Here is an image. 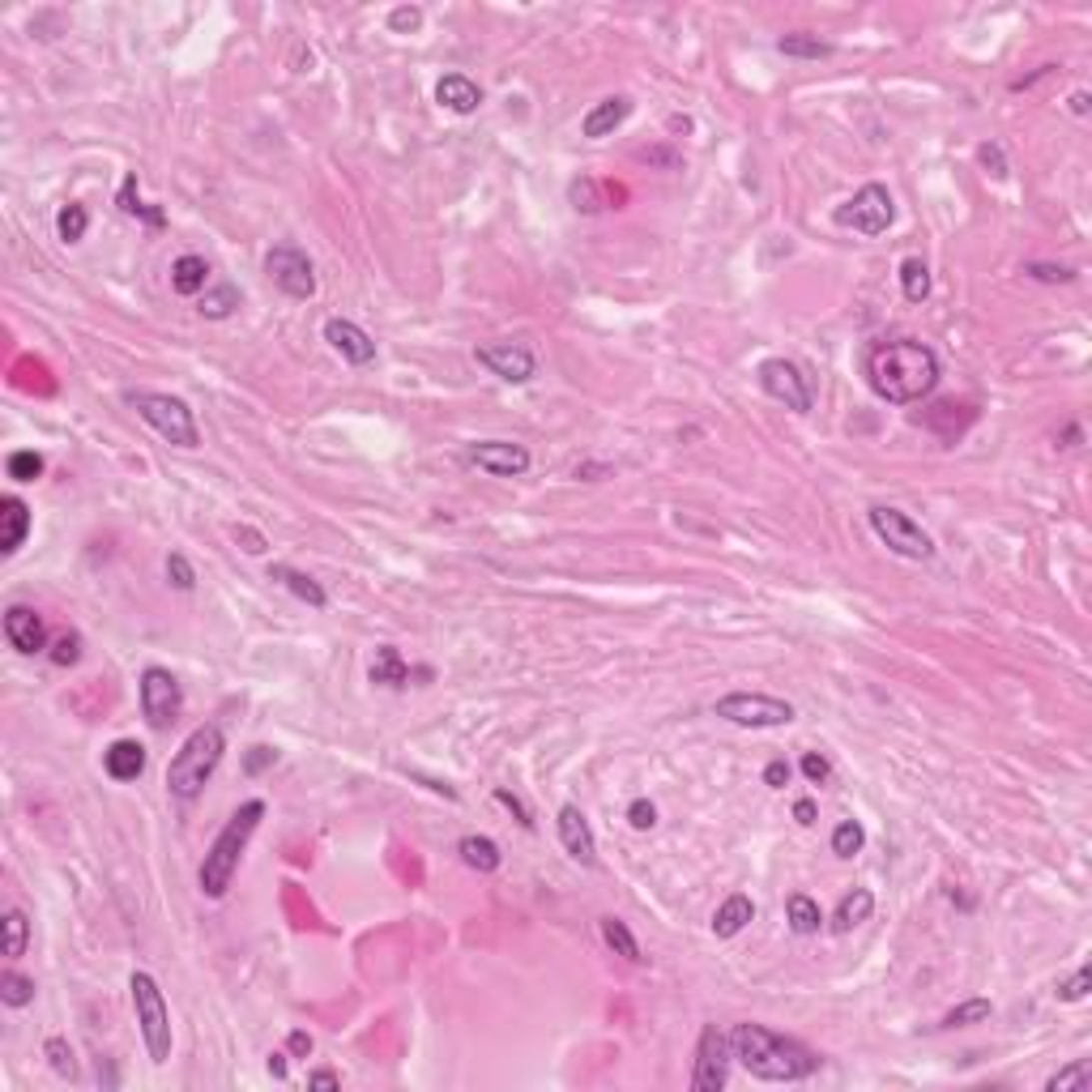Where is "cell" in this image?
I'll use <instances>...</instances> for the list:
<instances>
[{"label": "cell", "mask_w": 1092, "mask_h": 1092, "mask_svg": "<svg viewBox=\"0 0 1092 1092\" xmlns=\"http://www.w3.org/2000/svg\"><path fill=\"white\" fill-rule=\"evenodd\" d=\"M235 538H240V543H244L248 555H261V550H265V538H261L257 530H248V526H244V530H235Z\"/></svg>", "instance_id": "cell-55"}, {"label": "cell", "mask_w": 1092, "mask_h": 1092, "mask_svg": "<svg viewBox=\"0 0 1092 1092\" xmlns=\"http://www.w3.org/2000/svg\"><path fill=\"white\" fill-rule=\"evenodd\" d=\"M990 999H969V1003H960V1007H952L947 1011V1016L939 1020L943 1028H969V1024H981V1020H990Z\"/></svg>", "instance_id": "cell-40"}, {"label": "cell", "mask_w": 1092, "mask_h": 1092, "mask_svg": "<svg viewBox=\"0 0 1092 1092\" xmlns=\"http://www.w3.org/2000/svg\"><path fill=\"white\" fill-rule=\"evenodd\" d=\"M802 777L811 781V785H824V781L832 777V764H828V759L819 755V751H806V755H802Z\"/></svg>", "instance_id": "cell-51"}, {"label": "cell", "mask_w": 1092, "mask_h": 1092, "mask_svg": "<svg viewBox=\"0 0 1092 1092\" xmlns=\"http://www.w3.org/2000/svg\"><path fill=\"white\" fill-rule=\"evenodd\" d=\"M466 462L496 474V479H521L534 466V457L526 445H513V440H479V445L466 449Z\"/></svg>", "instance_id": "cell-15"}, {"label": "cell", "mask_w": 1092, "mask_h": 1092, "mask_svg": "<svg viewBox=\"0 0 1092 1092\" xmlns=\"http://www.w3.org/2000/svg\"><path fill=\"white\" fill-rule=\"evenodd\" d=\"M325 342L334 346L351 368H368V363H376V342H372L368 329L355 325V321H342V316L325 321Z\"/></svg>", "instance_id": "cell-16"}, {"label": "cell", "mask_w": 1092, "mask_h": 1092, "mask_svg": "<svg viewBox=\"0 0 1092 1092\" xmlns=\"http://www.w3.org/2000/svg\"><path fill=\"white\" fill-rule=\"evenodd\" d=\"M785 922L794 935H815L824 926V913H819V900H811L806 892H789L785 900Z\"/></svg>", "instance_id": "cell-29"}, {"label": "cell", "mask_w": 1092, "mask_h": 1092, "mask_svg": "<svg viewBox=\"0 0 1092 1092\" xmlns=\"http://www.w3.org/2000/svg\"><path fill=\"white\" fill-rule=\"evenodd\" d=\"M755 380H759V389H764L772 402H781L785 410H794V415H806V410L815 406L811 376H806L794 359H764L755 368Z\"/></svg>", "instance_id": "cell-10"}, {"label": "cell", "mask_w": 1092, "mask_h": 1092, "mask_svg": "<svg viewBox=\"0 0 1092 1092\" xmlns=\"http://www.w3.org/2000/svg\"><path fill=\"white\" fill-rule=\"evenodd\" d=\"M287 1050H291V1058H308V1054H312V1033L295 1028V1033L287 1037Z\"/></svg>", "instance_id": "cell-54"}, {"label": "cell", "mask_w": 1092, "mask_h": 1092, "mask_svg": "<svg viewBox=\"0 0 1092 1092\" xmlns=\"http://www.w3.org/2000/svg\"><path fill=\"white\" fill-rule=\"evenodd\" d=\"M180 708H184V687L176 674L163 666L141 670V713H146L154 730H167V725L180 717Z\"/></svg>", "instance_id": "cell-12"}, {"label": "cell", "mask_w": 1092, "mask_h": 1092, "mask_svg": "<svg viewBox=\"0 0 1092 1092\" xmlns=\"http://www.w3.org/2000/svg\"><path fill=\"white\" fill-rule=\"evenodd\" d=\"M567 197H572V210L576 214H597V210H606V201H602V188H597V180H572V188H567Z\"/></svg>", "instance_id": "cell-41"}, {"label": "cell", "mask_w": 1092, "mask_h": 1092, "mask_svg": "<svg viewBox=\"0 0 1092 1092\" xmlns=\"http://www.w3.org/2000/svg\"><path fill=\"white\" fill-rule=\"evenodd\" d=\"M866 845V828L858 824V819H841V824L832 828V853L836 858H858Z\"/></svg>", "instance_id": "cell-37"}, {"label": "cell", "mask_w": 1092, "mask_h": 1092, "mask_svg": "<svg viewBox=\"0 0 1092 1092\" xmlns=\"http://www.w3.org/2000/svg\"><path fill=\"white\" fill-rule=\"evenodd\" d=\"M713 713L730 725H742V730H777V725H789L798 717L789 700L764 691H730L713 704Z\"/></svg>", "instance_id": "cell-8"}, {"label": "cell", "mask_w": 1092, "mask_h": 1092, "mask_svg": "<svg viewBox=\"0 0 1092 1092\" xmlns=\"http://www.w3.org/2000/svg\"><path fill=\"white\" fill-rule=\"evenodd\" d=\"M269 580L287 584V589H291V593L299 597V602H308L312 610H325V606H329V593H325V584H321V580H312L308 572H299V567L274 563V567H269Z\"/></svg>", "instance_id": "cell-24"}, {"label": "cell", "mask_w": 1092, "mask_h": 1092, "mask_svg": "<svg viewBox=\"0 0 1092 1092\" xmlns=\"http://www.w3.org/2000/svg\"><path fill=\"white\" fill-rule=\"evenodd\" d=\"M457 853H462V862L470 866V870H479V875H491V870H500V862H504V853H500V845L491 841V836H462V845H457Z\"/></svg>", "instance_id": "cell-28"}, {"label": "cell", "mask_w": 1092, "mask_h": 1092, "mask_svg": "<svg viewBox=\"0 0 1092 1092\" xmlns=\"http://www.w3.org/2000/svg\"><path fill=\"white\" fill-rule=\"evenodd\" d=\"M5 470H9V479H13V483H35V479H43L47 462H43V457H39L35 449H18V453H9Z\"/></svg>", "instance_id": "cell-39"}, {"label": "cell", "mask_w": 1092, "mask_h": 1092, "mask_svg": "<svg viewBox=\"0 0 1092 1092\" xmlns=\"http://www.w3.org/2000/svg\"><path fill=\"white\" fill-rule=\"evenodd\" d=\"M627 116H631V99H627V94H610V99L593 103L589 112H584V120H580V133L589 137V141H597V137H610L614 129H623Z\"/></svg>", "instance_id": "cell-20"}, {"label": "cell", "mask_w": 1092, "mask_h": 1092, "mask_svg": "<svg viewBox=\"0 0 1092 1092\" xmlns=\"http://www.w3.org/2000/svg\"><path fill=\"white\" fill-rule=\"evenodd\" d=\"M627 824L636 828V832H653L657 828V806L648 802V798H636L627 806Z\"/></svg>", "instance_id": "cell-47"}, {"label": "cell", "mask_w": 1092, "mask_h": 1092, "mask_svg": "<svg viewBox=\"0 0 1092 1092\" xmlns=\"http://www.w3.org/2000/svg\"><path fill=\"white\" fill-rule=\"evenodd\" d=\"M977 163L986 167L994 180H1003V176H1007V158H1003V146H994V141H981V146H977Z\"/></svg>", "instance_id": "cell-48"}, {"label": "cell", "mask_w": 1092, "mask_h": 1092, "mask_svg": "<svg viewBox=\"0 0 1092 1092\" xmlns=\"http://www.w3.org/2000/svg\"><path fill=\"white\" fill-rule=\"evenodd\" d=\"M223 751H227L223 730H218L214 721L197 725V730L180 742V751L171 755V764H167V789H171V798H180V802L201 798V789L210 785L214 768L223 764Z\"/></svg>", "instance_id": "cell-4"}, {"label": "cell", "mask_w": 1092, "mask_h": 1092, "mask_svg": "<svg viewBox=\"0 0 1092 1092\" xmlns=\"http://www.w3.org/2000/svg\"><path fill=\"white\" fill-rule=\"evenodd\" d=\"M832 223L845 227V231H858V235H883L892 223H896V201L883 184H862L845 205L832 210Z\"/></svg>", "instance_id": "cell-9"}, {"label": "cell", "mask_w": 1092, "mask_h": 1092, "mask_svg": "<svg viewBox=\"0 0 1092 1092\" xmlns=\"http://www.w3.org/2000/svg\"><path fill=\"white\" fill-rule=\"evenodd\" d=\"M265 274L269 282L291 295V299H312L316 295V265L299 244H274L265 252Z\"/></svg>", "instance_id": "cell-11"}, {"label": "cell", "mask_w": 1092, "mask_h": 1092, "mask_svg": "<svg viewBox=\"0 0 1092 1092\" xmlns=\"http://www.w3.org/2000/svg\"><path fill=\"white\" fill-rule=\"evenodd\" d=\"M866 380L875 389L879 402L888 406H913L935 393L939 385V355L930 351L926 342L913 338H896V342H879L875 351L866 355Z\"/></svg>", "instance_id": "cell-1"}, {"label": "cell", "mask_w": 1092, "mask_h": 1092, "mask_svg": "<svg viewBox=\"0 0 1092 1092\" xmlns=\"http://www.w3.org/2000/svg\"><path fill=\"white\" fill-rule=\"evenodd\" d=\"M436 103L449 107L453 116H470V112H479L483 107V86L466 73H445L436 82Z\"/></svg>", "instance_id": "cell-19"}, {"label": "cell", "mask_w": 1092, "mask_h": 1092, "mask_svg": "<svg viewBox=\"0 0 1092 1092\" xmlns=\"http://www.w3.org/2000/svg\"><path fill=\"white\" fill-rule=\"evenodd\" d=\"M1024 274L1037 278V282H1075V269H1067V265H1041V261H1033V265H1024Z\"/></svg>", "instance_id": "cell-52"}, {"label": "cell", "mask_w": 1092, "mask_h": 1092, "mask_svg": "<svg viewBox=\"0 0 1092 1092\" xmlns=\"http://www.w3.org/2000/svg\"><path fill=\"white\" fill-rule=\"evenodd\" d=\"M870 913H875V892H870V888H853L849 896H841V905H836L832 930H836V935H849V930L862 926Z\"/></svg>", "instance_id": "cell-27"}, {"label": "cell", "mask_w": 1092, "mask_h": 1092, "mask_svg": "<svg viewBox=\"0 0 1092 1092\" xmlns=\"http://www.w3.org/2000/svg\"><path fill=\"white\" fill-rule=\"evenodd\" d=\"M491 798H496V802L504 806V811H513V815H517V824H521V828H534V815H530V806H526V802H521V798L513 794V789H504V785H500V789H496V794H491Z\"/></svg>", "instance_id": "cell-50"}, {"label": "cell", "mask_w": 1092, "mask_h": 1092, "mask_svg": "<svg viewBox=\"0 0 1092 1092\" xmlns=\"http://www.w3.org/2000/svg\"><path fill=\"white\" fill-rule=\"evenodd\" d=\"M1088 1088H1092V1063H1084V1058L1046 1080V1092H1088Z\"/></svg>", "instance_id": "cell-38"}, {"label": "cell", "mask_w": 1092, "mask_h": 1092, "mask_svg": "<svg viewBox=\"0 0 1092 1092\" xmlns=\"http://www.w3.org/2000/svg\"><path fill=\"white\" fill-rule=\"evenodd\" d=\"M308 1084H312V1088H338L342 1080H338L334 1071H312V1075H308Z\"/></svg>", "instance_id": "cell-57"}, {"label": "cell", "mask_w": 1092, "mask_h": 1092, "mask_svg": "<svg viewBox=\"0 0 1092 1092\" xmlns=\"http://www.w3.org/2000/svg\"><path fill=\"white\" fill-rule=\"evenodd\" d=\"M368 678H372L376 687H393V691H402V687H410V666H406V657H402L393 644H380V648H376V657H372V670H368Z\"/></svg>", "instance_id": "cell-26"}, {"label": "cell", "mask_w": 1092, "mask_h": 1092, "mask_svg": "<svg viewBox=\"0 0 1092 1092\" xmlns=\"http://www.w3.org/2000/svg\"><path fill=\"white\" fill-rule=\"evenodd\" d=\"M794 819H798L802 828L815 824V802H811V798H798V802H794Z\"/></svg>", "instance_id": "cell-56"}, {"label": "cell", "mask_w": 1092, "mask_h": 1092, "mask_svg": "<svg viewBox=\"0 0 1092 1092\" xmlns=\"http://www.w3.org/2000/svg\"><path fill=\"white\" fill-rule=\"evenodd\" d=\"M423 26V9L419 5H398L389 13V30L393 35H415V30Z\"/></svg>", "instance_id": "cell-46"}, {"label": "cell", "mask_w": 1092, "mask_h": 1092, "mask_svg": "<svg viewBox=\"0 0 1092 1092\" xmlns=\"http://www.w3.org/2000/svg\"><path fill=\"white\" fill-rule=\"evenodd\" d=\"M789 777H794V768H789L785 759H772V764L764 768V785H772V789H785Z\"/></svg>", "instance_id": "cell-53"}, {"label": "cell", "mask_w": 1092, "mask_h": 1092, "mask_svg": "<svg viewBox=\"0 0 1092 1092\" xmlns=\"http://www.w3.org/2000/svg\"><path fill=\"white\" fill-rule=\"evenodd\" d=\"M870 521V530H875V538L883 546L892 550V555L900 559H913V563H926V559H935V538H930L909 513H900V509H888V504H875V509L866 513Z\"/></svg>", "instance_id": "cell-7"}, {"label": "cell", "mask_w": 1092, "mask_h": 1092, "mask_svg": "<svg viewBox=\"0 0 1092 1092\" xmlns=\"http://www.w3.org/2000/svg\"><path fill=\"white\" fill-rule=\"evenodd\" d=\"M129 990H133V1007H137V1024H141V1041H146V1054L150 1063L163 1067L171 1058V1011H167V999L158 990V981L150 973H133L129 977Z\"/></svg>", "instance_id": "cell-6"}, {"label": "cell", "mask_w": 1092, "mask_h": 1092, "mask_svg": "<svg viewBox=\"0 0 1092 1092\" xmlns=\"http://www.w3.org/2000/svg\"><path fill=\"white\" fill-rule=\"evenodd\" d=\"M30 534V509L18 496L0 500V555H18Z\"/></svg>", "instance_id": "cell-22"}, {"label": "cell", "mask_w": 1092, "mask_h": 1092, "mask_svg": "<svg viewBox=\"0 0 1092 1092\" xmlns=\"http://www.w3.org/2000/svg\"><path fill=\"white\" fill-rule=\"evenodd\" d=\"M900 291H905L909 304H922L930 295V269L922 257H905L900 261Z\"/></svg>", "instance_id": "cell-32"}, {"label": "cell", "mask_w": 1092, "mask_h": 1092, "mask_svg": "<svg viewBox=\"0 0 1092 1092\" xmlns=\"http://www.w3.org/2000/svg\"><path fill=\"white\" fill-rule=\"evenodd\" d=\"M0 1003L5 1007H30L35 1003V977H26L18 969L0 973Z\"/></svg>", "instance_id": "cell-34"}, {"label": "cell", "mask_w": 1092, "mask_h": 1092, "mask_svg": "<svg viewBox=\"0 0 1092 1092\" xmlns=\"http://www.w3.org/2000/svg\"><path fill=\"white\" fill-rule=\"evenodd\" d=\"M240 308V291L231 287V282H223V287H210L201 295V316H210V321H227V316Z\"/></svg>", "instance_id": "cell-36"}, {"label": "cell", "mask_w": 1092, "mask_h": 1092, "mask_svg": "<svg viewBox=\"0 0 1092 1092\" xmlns=\"http://www.w3.org/2000/svg\"><path fill=\"white\" fill-rule=\"evenodd\" d=\"M597 930H602V943L610 947L614 956H623V960H631V964L644 960V956H640V943H636V935H631L627 922H619V917H602V922H597Z\"/></svg>", "instance_id": "cell-30"}, {"label": "cell", "mask_w": 1092, "mask_h": 1092, "mask_svg": "<svg viewBox=\"0 0 1092 1092\" xmlns=\"http://www.w3.org/2000/svg\"><path fill=\"white\" fill-rule=\"evenodd\" d=\"M730 1080V1033L708 1024L695 1046V1071H691V1092H721Z\"/></svg>", "instance_id": "cell-13"}, {"label": "cell", "mask_w": 1092, "mask_h": 1092, "mask_svg": "<svg viewBox=\"0 0 1092 1092\" xmlns=\"http://www.w3.org/2000/svg\"><path fill=\"white\" fill-rule=\"evenodd\" d=\"M261 819H265V802L261 798H248L240 811H235L227 819V828L214 836V845L205 849V862H201V892L210 896V900H223L231 892V883H235V870H240V858H244V849L252 841V832L261 828Z\"/></svg>", "instance_id": "cell-3"}, {"label": "cell", "mask_w": 1092, "mask_h": 1092, "mask_svg": "<svg viewBox=\"0 0 1092 1092\" xmlns=\"http://www.w3.org/2000/svg\"><path fill=\"white\" fill-rule=\"evenodd\" d=\"M1063 440H1067V445H1063V449H1075V445H1080V427H1075V423H1071V427H1067V432H1063Z\"/></svg>", "instance_id": "cell-60"}, {"label": "cell", "mask_w": 1092, "mask_h": 1092, "mask_svg": "<svg viewBox=\"0 0 1092 1092\" xmlns=\"http://www.w3.org/2000/svg\"><path fill=\"white\" fill-rule=\"evenodd\" d=\"M777 52L794 56V60H824V56H832V43H824L819 35H806V30H794V35L777 39Z\"/></svg>", "instance_id": "cell-31"}, {"label": "cell", "mask_w": 1092, "mask_h": 1092, "mask_svg": "<svg viewBox=\"0 0 1092 1092\" xmlns=\"http://www.w3.org/2000/svg\"><path fill=\"white\" fill-rule=\"evenodd\" d=\"M559 841L567 849V858L580 862V866H597V841H593V828H589V819H584L580 806H559Z\"/></svg>", "instance_id": "cell-17"}, {"label": "cell", "mask_w": 1092, "mask_h": 1092, "mask_svg": "<svg viewBox=\"0 0 1092 1092\" xmlns=\"http://www.w3.org/2000/svg\"><path fill=\"white\" fill-rule=\"evenodd\" d=\"M1088 103H1092L1088 90H1075V94H1071V112H1075V116H1088Z\"/></svg>", "instance_id": "cell-59"}, {"label": "cell", "mask_w": 1092, "mask_h": 1092, "mask_svg": "<svg viewBox=\"0 0 1092 1092\" xmlns=\"http://www.w3.org/2000/svg\"><path fill=\"white\" fill-rule=\"evenodd\" d=\"M43 1054L52 1058V1071H56V1075H65V1080H73V1075H77L73 1050H69V1041H65V1037H47V1041H43Z\"/></svg>", "instance_id": "cell-42"}, {"label": "cell", "mask_w": 1092, "mask_h": 1092, "mask_svg": "<svg viewBox=\"0 0 1092 1092\" xmlns=\"http://www.w3.org/2000/svg\"><path fill=\"white\" fill-rule=\"evenodd\" d=\"M171 291L184 295V299H197L210 291V265H205V257H180L176 265H171Z\"/></svg>", "instance_id": "cell-25"}, {"label": "cell", "mask_w": 1092, "mask_h": 1092, "mask_svg": "<svg viewBox=\"0 0 1092 1092\" xmlns=\"http://www.w3.org/2000/svg\"><path fill=\"white\" fill-rule=\"evenodd\" d=\"M167 580H171V589H180V593H193L197 589V572H193V563H188L180 550H171V555H167Z\"/></svg>", "instance_id": "cell-43"}, {"label": "cell", "mask_w": 1092, "mask_h": 1092, "mask_svg": "<svg viewBox=\"0 0 1092 1092\" xmlns=\"http://www.w3.org/2000/svg\"><path fill=\"white\" fill-rule=\"evenodd\" d=\"M269 1075H274V1080H287V1054H269Z\"/></svg>", "instance_id": "cell-58"}, {"label": "cell", "mask_w": 1092, "mask_h": 1092, "mask_svg": "<svg viewBox=\"0 0 1092 1092\" xmlns=\"http://www.w3.org/2000/svg\"><path fill=\"white\" fill-rule=\"evenodd\" d=\"M86 231H90V210H86L82 201H69L65 210L56 214V235H60L65 244H82Z\"/></svg>", "instance_id": "cell-33"}, {"label": "cell", "mask_w": 1092, "mask_h": 1092, "mask_svg": "<svg viewBox=\"0 0 1092 1092\" xmlns=\"http://www.w3.org/2000/svg\"><path fill=\"white\" fill-rule=\"evenodd\" d=\"M146 747H141L137 738H116L112 747L103 751V772L112 781H137L141 772H146Z\"/></svg>", "instance_id": "cell-21"}, {"label": "cell", "mask_w": 1092, "mask_h": 1092, "mask_svg": "<svg viewBox=\"0 0 1092 1092\" xmlns=\"http://www.w3.org/2000/svg\"><path fill=\"white\" fill-rule=\"evenodd\" d=\"M129 406L137 410L141 423H150L167 445L176 449H197L201 445V427H197V415L188 410V402L171 398V393H150V389H137L129 393Z\"/></svg>", "instance_id": "cell-5"}, {"label": "cell", "mask_w": 1092, "mask_h": 1092, "mask_svg": "<svg viewBox=\"0 0 1092 1092\" xmlns=\"http://www.w3.org/2000/svg\"><path fill=\"white\" fill-rule=\"evenodd\" d=\"M474 359H479L491 376H500L504 385H530L538 376V359L530 346H521V342H483L479 351H474Z\"/></svg>", "instance_id": "cell-14"}, {"label": "cell", "mask_w": 1092, "mask_h": 1092, "mask_svg": "<svg viewBox=\"0 0 1092 1092\" xmlns=\"http://www.w3.org/2000/svg\"><path fill=\"white\" fill-rule=\"evenodd\" d=\"M274 759H278V751L265 747V742H257V747H248V755H244V772H248V777H261L265 768H274Z\"/></svg>", "instance_id": "cell-49"}, {"label": "cell", "mask_w": 1092, "mask_h": 1092, "mask_svg": "<svg viewBox=\"0 0 1092 1092\" xmlns=\"http://www.w3.org/2000/svg\"><path fill=\"white\" fill-rule=\"evenodd\" d=\"M755 917V905H751V896L747 892H734V896H725L717 913H713V935L717 939H734L747 930V922Z\"/></svg>", "instance_id": "cell-23"}, {"label": "cell", "mask_w": 1092, "mask_h": 1092, "mask_svg": "<svg viewBox=\"0 0 1092 1092\" xmlns=\"http://www.w3.org/2000/svg\"><path fill=\"white\" fill-rule=\"evenodd\" d=\"M52 661H56V666H77V661H82V636H77V631H65V636H56V644H52Z\"/></svg>", "instance_id": "cell-44"}, {"label": "cell", "mask_w": 1092, "mask_h": 1092, "mask_svg": "<svg viewBox=\"0 0 1092 1092\" xmlns=\"http://www.w3.org/2000/svg\"><path fill=\"white\" fill-rule=\"evenodd\" d=\"M0 930H5V956L9 960H22L26 956V943H30V922L22 909H9L0 917Z\"/></svg>", "instance_id": "cell-35"}, {"label": "cell", "mask_w": 1092, "mask_h": 1092, "mask_svg": "<svg viewBox=\"0 0 1092 1092\" xmlns=\"http://www.w3.org/2000/svg\"><path fill=\"white\" fill-rule=\"evenodd\" d=\"M5 636H9V644L18 648V653H43L47 648V623H43V614L35 610V606H9L5 610Z\"/></svg>", "instance_id": "cell-18"}, {"label": "cell", "mask_w": 1092, "mask_h": 1092, "mask_svg": "<svg viewBox=\"0 0 1092 1092\" xmlns=\"http://www.w3.org/2000/svg\"><path fill=\"white\" fill-rule=\"evenodd\" d=\"M1088 986H1092V973L1088 969H1075L1067 981H1058V999H1063V1003H1084L1088 999Z\"/></svg>", "instance_id": "cell-45"}, {"label": "cell", "mask_w": 1092, "mask_h": 1092, "mask_svg": "<svg viewBox=\"0 0 1092 1092\" xmlns=\"http://www.w3.org/2000/svg\"><path fill=\"white\" fill-rule=\"evenodd\" d=\"M730 1058L764 1084H798L815 1075L819 1058L802 1046V1041L772 1033L764 1024H734L730 1028Z\"/></svg>", "instance_id": "cell-2"}]
</instances>
